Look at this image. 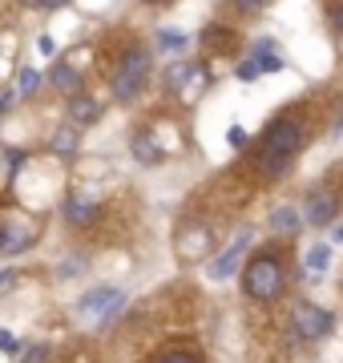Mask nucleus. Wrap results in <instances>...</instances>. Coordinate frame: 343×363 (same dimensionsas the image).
I'll return each mask as SVG.
<instances>
[{
  "instance_id": "obj_7",
  "label": "nucleus",
  "mask_w": 343,
  "mask_h": 363,
  "mask_svg": "<svg viewBox=\"0 0 343 363\" xmlns=\"http://www.w3.org/2000/svg\"><path fill=\"white\" fill-rule=\"evenodd\" d=\"M206 81H210V73H206V65H198V61H178V65L166 69V89L182 93L186 101H194Z\"/></svg>"
},
{
  "instance_id": "obj_3",
  "label": "nucleus",
  "mask_w": 343,
  "mask_h": 363,
  "mask_svg": "<svg viewBox=\"0 0 343 363\" xmlns=\"http://www.w3.org/2000/svg\"><path fill=\"white\" fill-rule=\"evenodd\" d=\"M150 65H154V57H150V49H142V45H133V49L121 52L118 65H113V81H109V93H113V101L130 105L133 97L145 89Z\"/></svg>"
},
{
  "instance_id": "obj_27",
  "label": "nucleus",
  "mask_w": 343,
  "mask_h": 363,
  "mask_svg": "<svg viewBox=\"0 0 343 363\" xmlns=\"http://www.w3.org/2000/svg\"><path fill=\"white\" fill-rule=\"evenodd\" d=\"M226 138H230V145H247V133L238 130V125H230V133H226Z\"/></svg>"
},
{
  "instance_id": "obj_19",
  "label": "nucleus",
  "mask_w": 343,
  "mask_h": 363,
  "mask_svg": "<svg viewBox=\"0 0 343 363\" xmlns=\"http://www.w3.org/2000/svg\"><path fill=\"white\" fill-rule=\"evenodd\" d=\"M40 89V73L37 69H21V85H16V97H33Z\"/></svg>"
},
{
  "instance_id": "obj_18",
  "label": "nucleus",
  "mask_w": 343,
  "mask_h": 363,
  "mask_svg": "<svg viewBox=\"0 0 343 363\" xmlns=\"http://www.w3.org/2000/svg\"><path fill=\"white\" fill-rule=\"evenodd\" d=\"M49 359H53V347H49V343H33V347L21 351L16 363H49Z\"/></svg>"
},
{
  "instance_id": "obj_26",
  "label": "nucleus",
  "mask_w": 343,
  "mask_h": 363,
  "mask_svg": "<svg viewBox=\"0 0 343 363\" xmlns=\"http://www.w3.org/2000/svg\"><path fill=\"white\" fill-rule=\"evenodd\" d=\"M331 25H335V33L343 37V4H335V9H331Z\"/></svg>"
},
{
  "instance_id": "obj_14",
  "label": "nucleus",
  "mask_w": 343,
  "mask_h": 363,
  "mask_svg": "<svg viewBox=\"0 0 343 363\" xmlns=\"http://www.w3.org/2000/svg\"><path fill=\"white\" fill-rule=\"evenodd\" d=\"M271 226H275L279 234H295L303 230V214H299V206H279L275 214H271Z\"/></svg>"
},
{
  "instance_id": "obj_12",
  "label": "nucleus",
  "mask_w": 343,
  "mask_h": 363,
  "mask_svg": "<svg viewBox=\"0 0 343 363\" xmlns=\"http://www.w3.org/2000/svg\"><path fill=\"white\" fill-rule=\"evenodd\" d=\"M97 218H101V206L89 202V198H69L65 202V222L69 226H93Z\"/></svg>"
},
{
  "instance_id": "obj_13",
  "label": "nucleus",
  "mask_w": 343,
  "mask_h": 363,
  "mask_svg": "<svg viewBox=\"0 0 343 363\" xmlns=\"http://www.w3.org/2000/svg\"><path fill=\"white\" fill-rule=\"evenodd\" d=\"M133 157H137L142 166H158L162 157H166V150H162V142L154 138V133L145 130V133H137V138H133Z\"/></svg>"
},
{
  "instance_id": "obj_9",
  "label": "nucleus",
  "mask_w": 343,
  "mask_h": 363,
  "mask_svg": "<svg viewBox=\"0 0 343 363\" xmlns=\"http://www.w3.org/2000/svg\"><path fill=\"white\" fill-rule=\"evenodd\" d=\"M251 238H254V230H238V238L230 242V247L218 255V259L210 262V279H230V274L238 271V262H242V255H247V247H251Z\"/></svg>"
},
{
  "instance_id": "obj_31",
  "label": "nucleus",
  "mask_w": 343,
  "mask_h": 363,
  "mask_svg": "<svg viewBox=\"0 0 343 363\" xmlns=\"http://www.w3.org/2000/svg\"><path fill=\"white\" fill-rule=\"evenodd\" d=\"M335 238H339V242H343V222H339V226H335Z\"/></svg>"
},
{
  "instance_id": "obj_23",
  "label": "nucleus",
  "mask_w": 343,
  "mask_h": 363,
  "mask_svg": "<svg viewBox=\"0 0 343 363\" xmlns=\"http://www.w3.org/2000/svg\"><path fill=\"white\" fill-rule=\"evenodd\" d=\"M230 4H235L238 13H259V9H263L266 0H230Z\"/></svg>"
},
{
  "instance_id": "obj_8",
  "label": "nucleus",
  "mask_w": 343,
  "mask_h": 363,
  "mask_svg": "<svg viewBox=\"0 0 343 363\" xmlns=\"http://www.w3.org/2000/svg\"><path fill=\"white\" fill-rule=\"evenodd\" d=\"M40 226L25 214H16V218H0V255H21L37 242Z\"/></svg>"
},
{
  "instance_id": "obj_10",
  "label": "nucleus",
  "mask_w": 343,
  "mask_h": 363,
  "mask_svg": "<svg viewBox=\"0 0 343 363\" xmlns=\"http://www.w3.org/2000/svg\"><path fill=\"white\" fill-rule=\"evenodd\" d=\"M65 117H69V125H73V130H85V125H93V121L101 117V101L89 97V93H77V97H69Z\"/></svg>"
},
{
  "instance_id": "obj_1",
  "label": "nucleus",
  "mask_w": 343,
  "mask_h": 363,
  "mask_svg": "<svg viewBox=\"0 0 343 363\" xmlns=\"http://www.w3.org/2000/svg\"><path fill=\"white\" fill-rule=\"evenodd\" d=\"M303 150V125H299V117H275L271 125L263 130V145H259V174L263 178H283L291 169V162L299 157Z\"/></svg>"
},
{
  "instance_id": "obj_20",
  "label": "nucleus",
  "mask_w": 343,
  "mask_h": 363,
  "mask_svg": "<svg viewBox=\"0 0 343 363\" xmlns=\"http://www.w3.org/2000/svg\"><path fill=\"white\" fill-rule=\"evenodd\" d=\"M158 45H162V49H170V52H178V49H186V33L162 28V33H158Z\"/></svg>"
},
{
  "instance_id": "obj_29",
  "label": "nucleus",
  "mask_w": 343,
  "mask_h": 363,
  "mask_svg": "<svg viewBox=\"0 0 343 363\" xmlns=\"http://www.w3.org/2000/svg\"><path fill=\"white\" fill-rule=\"evenodd\" d=\"M16 101V89H9V93H4V97H0V113H4V109H9V105H13Z\"/></svg>"
},
{
  "instance_id": "obj_17",
  "label": "nucleus",
  "mask_w": 343,
  "mask_h": 363,
  "mask_svg": "<svg viewBox=\"0 0 343 363\" xmlns=\"http://www.w3.org/2000/svg\"><path fill=\"white\" fill-rule=\"evenodd\" d=\"M327 267H331V247H327V242H319V247L307 250V271H311V274L327 271Z\"/></svg>"
},
{
  "instance_id": "obj_15",
  "label": "nucleus",
  "mask_w": 343,
  "mask_h": 363,
  "mask_svg": "<svg viewBox=\"0 0 343 363\" xmlns=\"http://www.w3.org/2000/svg\"><path fill=\"white\" fill-rule=\"evenodd\" d=\"M77 150H81V133L73 130V125H65V130L53 133V154L57 157H73Z\"/></svg>"
},
{
  "instance_id": "obj_28",
  "label": "nucleus",
  "mask_w": 343,
  "mask_h": 363,
  "mask_svg": "<svg viewBox=\"0 0 343 363\" xmlns=\"http://www.w3.org/2000/svg\"><path fill=\"white\" fill-rule=\"evenodd\" d=\"M13 279H16L13 271H0V295H4V291H9V286H13Z\"/></svg>"
},
{
  "instance_id": "obj_11",
  "label": "nucleus",
  "mask_w": 343,
  "mask_h": 363,
  "mask_svg": "<svg viewBox=\"0 0 343 363\" xmlns=\"http://www.w3.org/2000/svg\"><path fill=\"white\" fill-rule=\"evenodd\" d=\"M49 85H53L57 93H65V97H77V93H81V69L57 61V65L49 69Z\"/></svg>"
},
{
  "instance_id": "obj_21",
  "label": "nucleus",
  "mask_w": 343,
  "mask_h": 363,
  "mask_svg": "<svg viewBox=\"0 0 343 363\" xmlns=\"http://www.w3.org/2000/svg\"><path fill=\"white\" fill-rule=\"evenodd\" d=\"M0 351L9 355V359H21V351H25V343L13 335V331H0Z\"/></svg>"
},
{
  "instance_id": "obj_30",
  "label": "nucleus",
  "mask_w": 343,
  "mask_h": 363,
  "mask_svg": "<svg viewBox=\"0 0 343 363\" xmlns=\"http://www.w3.org/2000/svg\"><path fill=\"white\" fill-rule=\"evenodd\" d=\"M61 4H69V0H45L40 9H61Z\"/></svg>"
},
{
  "instance_id": "obj_22",
  "label": "nucleus",
  "mask_w": 343,
  "mask_h": 363,
  "mask_svg": "<svg viewBox=\"0 0 343 363\" xmlns=\"http://www.w3.org/2000/svg\"><path fill=\"white\" fill-rule=\"evenodd\" d=\"M158 363H202L198 355H190V351H166Z\"/></svg>"
},
{
  "instance_id": "obj_25",
  "label": "nucleus",
  "mask_w": 343,
  "mask_h": 363,
  "mask_svg": "<svg viewBox=\"0 0 343 363\" xmlns=\"http://www.w3.org/2000/svg\"><path fill=\"white\" fill-rule=\"evenodd\" d=\"M259 77V69L251 65V61H242V65H238V81H254Z\"/></svg>"
},
{
  "instance_id": "obj_6",
  "label": "nucleus",
  "mask_w": 343,
  "mask_h": 363,
  "mask_svg": "<svg viewBox=\"0 0 343 363\" xmlns=\"http://www.w3.org/2000/svg\"><path fill=\"white\" fill-rule=\"evenodd\" d=\"M299 214H303V222H311V226H319V230L331 226L335 214H339V190H331V186H315V190H307Z\"/></svg>"
},
{
  "instance_id": "obj_24",
  "label": "nucleus",
  "mask_w": 343,
  "mask_h": 363,
  "mask_svg": "<svg viewBox=\"0 0 343 363\" xmlns=\"http://www.w3.org/2000/svg\"><path fill=\"white\" fill-rule=\"evenodd\" d=\"M37 49L45 52V57H57V40L53 37H37Z\"/></svg>"
},
{
  "instance_id": "obj_2",
  "label": "nucleus",
  "mask_w": 343,
  "mask_h": 363,
  "mask_svg": "<svg viewBox=\"0 0 343 363\" xmlns=\"http://www.w3.org/2000/svg\"><path fill=\"white\" fill-rule=\"evenodd\" d=\"M283 283H287V271H283L279 250H271V247L251 255V262L242 267V295L251 298V303H271V298H279Z\"/></svg>"
},
{
  "instance_id": "obj_5",
  "label": "nucleus",
  "mask_w": 343,
  "mask_h": 363,
  "mask_svg": "<svg viewBox=\"0 0 343 363\" xmlns=\"http://www.w3.org/2000/svg\"><path fill=\"white\" fill-rule=\"evenodd\" d=\"M335 327V315L315 307V303H299L295 311H291V343H315L323 339Z\"/></svg>"
},
{
  "instance_id": "obj_4",
  "label": "nucleus",
  "mask_w": 343,
  "mask_h": 363,
  "mask_svg": "<svg viewBox=\"0 0 343 363\" xmlns=\"http://www.w3.org/2000/svg\"><path fill=\"white\" fill-rule=\"evenodd\" d=\"M121 307H125V291L121 286H93V291H85L77 298V315L85 323H97V327L113 323Z\"/></svg>"
},
{
  "instance_id": "obj_16",
  "label": "nucleus",
  "mask_w": 343,
  "mask_h": 363,
  "mask_svg": "<svg viewBox=\"0 0 343 363\" xmlns=\"http://www.w3.org/2000/svg\"><path fill=\"white\" fill-rule=\"evenodd\" d=\"M230 40H235V33L223 28V25H206L202 28V45H206V49H223V45H230Z\"/></svg>"
},
{
  "instance_id": "obj_32",
  "label": "nucleus",
  "mask_w": 343,
  "mask_h": 363,
  "mask_svg": "<svg viewBox=\"0 0 343 363\" xmlns=\"http://www.w3.org/2000/svg\"><path fill=\"white\" fill-rule=\"evenodd\" d=\"M145 4H162V0H145Z\"/></svg>"
}]
</instances>
